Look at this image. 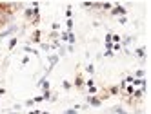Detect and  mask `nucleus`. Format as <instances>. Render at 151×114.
Returning <instances> with one entry per match:
<instances>
[{"label":"nucleus","instance_id":"obj_1","mask_svg":"<svg viewBox=\"0 0 151 114\" xmlns=\"http://www.w3.org/2000/svg\"><path fill=\"white\" fill-rule=\"evenodd\" d=\"M24 16L29 18L33 24H38L40 22V15H38V7H27L24 11Z\"/></svg>","mask_w":151,"mask_h":114},{"label":"nucleus","instance_id":"obj_2","mask_svg":"<svg viewBox=\"0 0 151 114\" xmlns=\"http://www.w3.org/2000/svg\"><path fill=\"white\" fill-rule=\"evenodd\" d=\"M109 13H111V16H126V15H127L126 7H124V6H118V4H116L113 9H111Z\"/></svg>","mask_w":151,"mask_h":114},{"label":"nucleus","instance_id":"obj_3","mask_svg":"<svg viewBox=\"0 0 151 114\" xmlns=\"http://www.w3.org/2000/svg\"><path fill=\"white\" fill-rule=\"evenodd\" d=\"M88 105H91V107H100L102 101H100L99 96H88Z\"/></svg>","mask_w":151,"mask_h":114},{"label":"nucleus","instance_id":"obj_4","mask_svg":"<svg viewBox=\"0 0 151 114\" xmlns=\"http://www.w3.org/2000/svg\"><path fill=\"white\" fill-rule=\"evenodd\" d=\"M17 31H18V27H17V25H9L6 31H2V33H0V36H2V38H6V36H9V35L17 33Z\"/></svg>","mask_w":151,"mask_h":114},{"label":"nucleus","instance_id":"obj_5","mask_svg":"<svg viewBox=\"0 0 151 114\" xmlns=\"http://www.w3.org/2000/svg\"><path fill=\"white\" fill-rule=\"evenodd\" d=\"M135 56L140 58L142 62H146V47H137L135 49Z\"/></svg>","mask_w":151,"mask_h":114},{"label":"nucleus","instance_id":"obj_6","mask_svg":"<svg viewBox=\"0 0 151 114\" xmlns=\"http://www.w3.org/2000/svg\"><path fill=\"white\" fill-rule=\"evenodd\" d=\"M144 94H146V89H135V91H133V94H131V98L137 101V100H140V98H142Z\"/></svg>","mask_w":151,"mask_h":114},{"label":"nucleus","instance_id":"obj_7","mask_svg":"<svg viewBox=\"0 0 151 114\" xmlns=\"http://www.w3.org/2000/svg\"><path fill=\"white\" fill-rule=\"evenodd\" d=\"M47 60H49V67L53 69V65H57V62H58L60 58H58V55H49Z\"/></svg>","mask_w":151,"mask_h":114},{"label":"nucleus","instance_id":"obj_8","mask_svg":"<svg viewBox=\"0 0 151 114\" xmlns=\"http://www.w3.org/2000/svg\"><path fill=\"white\" fill-rule=\"evenodd\" d=\"M111 112H113V114H127V112L124 110L122 105H115V107H111Z\"/></svg>","mask_w":151,"mask_h":114},{"label":"nucleus","instance_id":"obj_9","mask_svg":"<svg viewBox=\"0 0 151 114\" xmlns=\"http://www.w3.org/2000/svg\"><path fill=\"white\" fill-rule=\"evenodd\" d=\"M73 85L77 87V89H82V87H84V78H82V76L78 74L77 78H75V84H73Z\"/></svg>","mask_w":151,"mask_h":114},{"label":"nucleus","instance_id":"obj_10","mask_svg":"<svg viewBox=\"0 0 151 114\" xmlns=\"http://www.w3.org/2000/svg\"><path fill=\"white\" fill-rule=\"evenodd\" d=\"M31 42H35V44H40V31L37 29L35 33H33V36H31Z\"/></svg>","mask_w":151,"mask_h":114},{"label":"nucleus","instance_id":"obj_11","mask_svg":"<svg viewBox=\"0 0 151 114\" xmlns=\"http://www.w3.org/2000/svg\"><path fill=\"white\" fill-rule=\"evenodd\" d=\"M118 92H120V89H118V85H113V87H109V91H107V94H118Z\"/></svg>","mask_w":151,"mask_h":114},{"label":"nucleus","instance_id":"obj_12","mask_svg":"<svg viewBox=\"0 0 151 114\" xmlns=\"http://www.w3.org/2000/svg\"><path fill=\"white\" fill-rule=\"evenodd\" d=\"M68 42H69V45H73L75 42H77V36H75V33H68Z\"/></svg>","mask_w":151,"mask_h":114},{"label":"nucleus","instance_id":"obj_13","mask_svg":"<svg viewBox=\"0 0 151 114\" xmlns=\"http://www.w3.org/2000/svg\"><path fill=\"white\" fill-rule=\"evenodd\" d=\"M17 44H18V38H17V36H13L11 40H9V49H15V47H17Z\"/></svg>","mask_w":151,"mask_h":114},{"label":"nucleus","instance_id":"obj_14","mask_svg":"<svg viewBox=\"0 0 151 114\" xmlns=\"http://www.w3.org/2000/svg\"><path fill=\"white\" fill-rule=\"evenodd\" d=\"M102 9H104V11H111V9H113V4H111V2H102Z\"/></svg>","mask_w":151,"mask_h":114},{"label":"nucleus","instance_id":"obj_15","mask_svg":"<svg viewBox=\"0 0 151 114\" xmlns=\"http://www.w3.org/2000/svg\"><path fill=\"white\" fill-rule=\"evenodd\" d=\"M144 74H146V71H144V69H138V71L135 72V76H133V78H140V80H142Z\"/></svg>","mask_w":151,"mask_h":114},{"label":"nucleus","instance_id":"obj_16","mask_svg":"<svg viewBox=\"0 0 151 114\" xmlns=\"http://www.w3.org/2000/svg\"><path fill=\"white\" fill-rule=\"evenodd\" d=\"M111 42H113V44H120V42H122L120 35H111Z\"/></svg>","mask_w":151,"mask_h":114},{"label":"nucleus","instance_id":"obj_17","mask_svg":"<svg viewBox=\"0 0 151 114\" xmlns=\"http://www.w3.org/2000/svg\"><path fill=\"white\" fill-rule=\"evenodd\" d=\"M86 72H88V74H95V67H93V64H89L88 67H86Z\"/></svg>","mask_w":151,"mask_h":114},{"label":"nucleus","instance_id":"obj_18","mask_svg":"<svg viewBox=\"0 0 151 114\" xmlns=\"http://www.w3.org/2000/svg\"><path fill=\"white\" fill-rule=\"evenodd\" d=\"M66 53H68V51H66V47H64V45H60V47H58V58H60V56H64Z\"/></svg>","mask_w":151,"mask_h":114},{"label":"nucleus","instance_id":"obj_19","mask_svg":"<svg viewBox=\"0 0 151 114\" xmlns=\"http://www.w3.org/2000/svg\"><path fill=\"white\" fill-rule=\"evenodd\" d=\"M84 85L88 87V89H89V87H95V81H93V78H89L88 81H84Z\"/></svg>","mask_w":151,"mask_h":114},{"label":"nucleus","instance_id":"obj_20","mask_svg":"<svg viewBox=\"0 0 151 114\" xmlns=\"http://www.w3.org/2000/svg\"><path fill=\"white\" fill-rule=\"evenodd\" d=\"M51 91H44V94H42V98H44V100H51Z\"/></svg>","mask_w":151,"mask_h":114},{"label":"nucleus","instance_id":"obj_21","mask_svg":"<svg viewBox=\"0 0 151 114\" xmlns=\"http://www.w3.org/2000/svg\"><path fill=\"white\" fill-rule=\"evenodd\" d=\"M91 9H102V2H93L91 4Z\"/></svg>","mask_w":151,"mask_h":114},{"label":"nucleus","instance_id":"obj_22","mask_svg":"<svg viewBox=\"0 0 151 114\" xmlns=\"http://www.w3.org/2000/svg\"><path fill=\"white\" fill-rule=\"evenodd\" d=\"M24 51H26V53H31V55H38L37 51H35V49H31L29 45H26V47H24Z\"/></svg>","mask_w":151,"mask_h":114},{"label":"nucleus","instance_id":"obj_23","mask_svg":"<svg viewBox=\"0 0 151 114\" xmlns=\"http://www.w3.org/2000/svg\"><path fill=\"white\" fill-rule=\"evenodd\" d=\"M62 87L66 89V91H69V89L73 87V84H69V81H62Z\"/></svg>","mask_w":151,"mask_h":114},{"label":"nucleus","instance_id":"obj_24","mask_svg":"<svg viewBox=\"0 0 151 114\" xmlns=\"http://www.w3.org/2000/svg\"><path fill=\"white\" fill-rule=\"evenodd\" d=\"M64 114H77V109L71 107V109H68V110H64Z\"/></svg>","mask_w":151,"mask_h":114},{"label":"nucleus","instance_id":"obj_25","mask_svg":"<svg viewBox=\"0 0 151 114\" xmlns=\"http://www.w3.org/2000/svg\"><path fill=\"white\" fill-rule=\"evenodd\" d=\"M66 16H68V18H71V16H73V9H71V6L66 9Z\"/></svg>","mask_w":151,"mask_h":114},{"label":"nucleus","instance_id":"obj_26","mask_svg":"<svg viewBox=\"0 0 151 114\" xmlns=\"http://www.w3.org/2000/svg\"><path fill=\"white\" fill-rule=\"evenodd\" d=\"M58 36H60V35H58V33H55V31H53V33H49V38H51V40H57Z\"/></svg>","mask_w":151,"mask_h":114},{"label":"nucleus","instance_id":"obj_27","mask_svg":"<svg viewBox=\"0 0 151 114\" xmlns=\"http://www.w3.org/2000/svg\"><path fill=\"white\" fill-rule=\"evenodd\" d=\"M40 47H42V51H49V49H51L49 44H40Z\"/></svg>","mask_w":151,"mask_h":114},{"label":"nucleus","instance_id":"obj_28","mask_svg":"<svg viewBox=\"0 0 151 114\" xmlns=\"http://www.w3.org/2000/svg\"><path fill=\"white\" fill-rule=\"evenodd\" d=\"M118 22L124 25V24H127V18H126V16H118Z\"/></svg>","mask_w":151,"mask_h":114},{"label":"nucleus","instance_id":"obj_29","mask_svg":"<svg viewBox=\"0 0 151 114\" xmlns=\"http://www.w3.org/2000/svg\"><path fill=\"white\" fill-rule=\"evenodd\" d=\"M104 56H107V58H111V56H115V53H113V51H106V53H104Z\"/></svg>","mask_w":151,"mask_h":114},{"label":"nucleus","instance_id":"obj_30","mask_svg":"<svg viewBox=\"0 0 151 114\" xmlns=\"http://www.w3.org/2000/svg\"><path fill=\"white\" fill-rule=\"evenodd\" d=\"M51 27H53V31H55V33H57V31H58V29H60V24H57V22H55V24H53V25H51Z\"/></svg>","mask_w":151,"mask_h":114},{"label":"nucleus","instance_id":"obj_31","mask_svg":"<svg viewBox=\"0 0 151 114\" xmlns=\"http://www.w3.org/2000/svg\"><path fill=\"white\" fill-rule=\"evenodd\" d=\"M91 4H93V2H84V4H82V6H84V7H86V9H91Z\"/></svg>","mask_w":151,"mask_h":114},{"label":"nucleus","instance_id":"obj_32","mask_svg":"<svg viewBox=\"0 0 151 114\" xmlns=\"http://www.w3.org/2000/svg\"><path fill=\"white\" fill-rule=\"evenodd\" d=\"M66 51H68V53H73V51H75V45H68Z\"/></svg>","mask_w":151,"mask_h":114},{"label":"nucleus","instance_id":"obj_33","mask_svg":"<svg viewBox=\"0 0 151 114\" xmlns=\"http://www.w3.org/2000/svg\"><path fill=\"white\" fill-rule=\"evenodd\" d=\"M27 62H29V56H24V58H22V64L26 65V64H27Z\"/></svg>","mask_w":151,"mask_h":114},{"label":"nucleus","instance_id":"obj_34","mask_svg":"<svg viewBox=\"0 0 151 114\" xmlns=\"http://www.w3.org/2000/svg\"><path fill=\"white\" fill-rule=\"evenodd\" d=\"M27 114H40V110H31V112H27Z\"/></svg>","mask_w":151,"mask_h":114},{"label":"nucleus","instance_id":"obj_35","mask_svg":"<svg viewBox=\"0 0 151 114\" xmlns=\"http://www.w3.org/2000/svg\"><path fill=\"white\" fill-rule=\"evenodd\" d=\"M2 94H6V89H0V96H2Z\"/></svg>","mask_w":151,"mask_h":114},{"label":"nucleus","instance_id":"obj_36","mask_svg":"<svg viewBox=\"0 0 151 114\" xmlns=\"http://www.w3.org/2000/svg\"><path fill=\"white\" fill-rule=\"evenodd\" d=\"M7 114H20V112H17V110H11V112H7Z\"/></svg>","mask_w":151,"mask_h":114},{"label":"nucleus","instance_id":"obj_37","mask_svg":"<svg viewBox=\"0 0 151 114\" xmlns=\"http://www.w3.org/2000/svg\"><path fill=\"white\" fill-rule=\"evenodd\" d=\"M40 114H51V112H46V110H40Z\"/></svg>","mask_w":151,"mask_h":114},{"label":"nucleus","instance_id":"obj_38","mask_svg":"<svg viewBox=\"0 0 151 114\" xmlns=\"http://www.w3.org/2000/svg\"><path fill=\"white\" fill-rule=\"evenodd\" d=\"M135 114H142V110H137V112H135Z\"/></svg>","mask_w":151,"mask_h":114}]
</instances>
